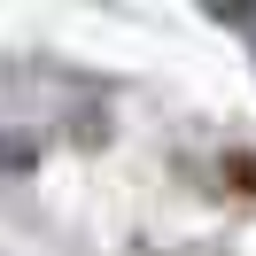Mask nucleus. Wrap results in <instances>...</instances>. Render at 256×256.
Segmentation results:
<instances>
[{
  "label": "nucleus",
  "mask_w": 256,
  "mask_h": 256,
  "mask_svg": "<svg viewBox=\"0 0 256 256\" xmlns=\"http://www.w3.org/2000/svg\"><path fill=\"white\" fill-rule=\"evenodd\" d=\"M32 163H39V140L16 132V124H0V178H24Z\"/></svg>",
  "instance_id": "obj_1"
},
{
  "label": "nucleus",
  "mask_w": 256,
  "mask_h": 256,
  "mask_svg": "<svg viewBox=\"0 0 256 256\" xmlns=\"http://www.w3.org/2000/svg\"><path fill=\"white\" fill-rule=\"evenodd\" d=\"M210 16H218L225 32H240V39H248V47H256V8H210Z\"/></svg>",
  "instance_id": "obj_2"
}]
</instances>
